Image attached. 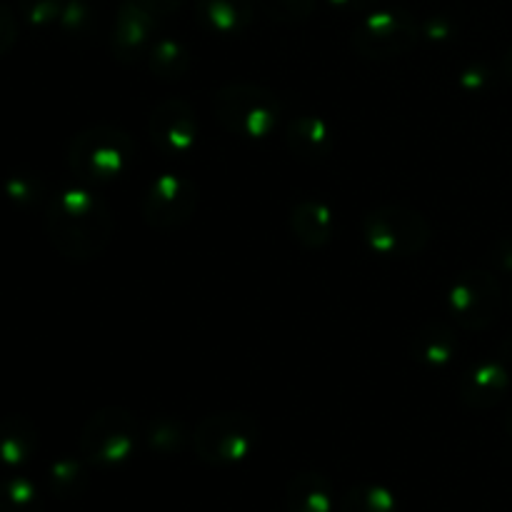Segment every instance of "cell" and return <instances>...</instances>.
<instances>
[{"instance_id": "6da1fadb", "label": "cell", "mask_w": 512, "mask_h": 512, "mask_svg": "<svg viewBox=\"0 0 512 512\" xmlns=\"http://www.w3.org/2000/svg\"><path fill=\"white\" fill-rule=\"evenodd\" d=\"M45 228L50 240L70 260H95L113 240L115 220L108 205L83 188H68L48 205Z\"/></svg>"}, {"instance_id": "7a4b0ae2", "label": "cell", "mask_w": 512, "mask_h": 512, "mask_svg": "<svg viewBox=\"0 0 512 512\" xmlns=\"http://www.w3.org/2000/svg\"><path fill=\"white\" fill-rule=\"evenodd\" d=\"M68 165L83 183H115L133 170L135 140L115 125H90L70 140Z\"/></svg>"}, {"instance_id": "3957f363", "label": "cell", "mask_w": 512, "mask_h": 512, "mask_svg": "<svg viewBox=\"0 0 512 512\" xmlns=\"http://www.w3.org/2000/svg\"><path fill=\"white\" fill-rule=\"evenodd\" d=\"M213 113L220 128L245 140H265L278 130L283 103L265 85L230 83L215 90Z\"/></svg>"}, {"instance_id": "277c9868", "label": "cell", "mask_w": 512, "mask_h": 512, "mask_svg": "<svg viewBox=\"0 0 512 512\" xmlns=\"http://www.w3.org/2000/svg\"><path fill=\"white\" fill-rule=\"evenodd\" d=\"M363 243L383 258H413L430 243V225L410 205L385 203L368 210L360 223Z\"/></svg>"}, {"instance_id": "5b68a950", "label": "cell", "mask_w": 512, "mask_h": 512, "mask_svg": "<svg viewBox=\"0 0 512 512\" xmlns=\"http://www.w3.org/2000/svg\"><path fill=\"white\" fill-rule=\"evenodd\" d=\"M260 443V425L248 413H213L198 423L193 450L200 463L210 468H230L255 453Z\"/></svg>"}, {"instance_id": "8992f818", "label": "cell", "mask_w": 512, "mask_h": 512, "mask_svg": "<svg viewBox=\"0 0 512 512\" xmlns=\"http://www.w3.org/2000/svg\"><path fill=\"white\" fill-rule=\"evenodd\" d=\"M138 443V418L120 405H108L90 415L80 433V453L85 463L98 465V468L125 465L138 453Z\"/></svg>"}, {"instance_id": "52a82bcc", "label": "cell", "mask_w": 512, "mask_h": 512, "mask_svg": "<svg viewBox=\"0 0 512 512\" xmlns=\"http://www.w3.org/2000/svg\"><path fill=\"white\" fill-rule=\"evenodd\" d=\"M353 48L368 60H388L410 53L420 40V25L408 10H370L353 30Z\"/></svg>"}, {"instance_id": "ba28073f", "label": "cell", "mask_w": 512, "mask_h": 512, "mask_svg": "<svg viewBox=\"0 0 512 512\" xmlns=\"http://www.w3.org/2000/svg\"><path fill=\"white\" fill-rule=\"evenodd\" d=\"M503 290L488 270L468 268L458 273L445 293V305L455 323L465 330H483L498 318Z\"/></svg>"}, {"instance_id": "9c48e42d", "label": "cell", "mask_w": 512, "mask_h": 512, "mask_svg": "<svg viewBox=\"0 0 512 512\" xmlns=\"http://www.w3.org/2000/svg\"><path fill=\"white\" fill-rule=\"evenodd\" d=\"M198 208V185L180 173H163L150 180L140 203L148 228L175 230L188 223Z\"/></svg>"}, {"instance_id": "30bf717a", "label": "cell", "mask_w": 512, "mask_h": 512, "mask_svg": "<svg viewBox=\"0 0 512 512\" xmlns=\"http://www.w3.org/2000/svg\"><path fill=\"white\" fill-rule=\"evenodd\" d=\"M148 135L155 150L168 158H188L198 148V115L183 98H168L150 113Z\"/></svg>"}, {"instance_id": "8fae6325", "label": "cell", "mask_w": 512, "mask_h": 512, "mask_svg": "<svg viewBox=\"0 0 512 512\" xmlns=\"http://www.w3.org/2000/svg\"><path fill=\"white\" fill-rule=\"evenodd\" d=\"M158 20L140 0H123L115 13L113 33H110V53L118 63L135 65L148 55Z\"/></svg>"}, {"instance_id": "7c38bea8", "label": "cell", "mask_w": 512, "mask_h": 512, "mask_svg": "<svg viewBox=\"0 0 512 512\" xmlns=\"http://www.w3.org/2000/svg\"><path fill=\"white\" fill-rule=\"evenodd\" d=\"M510 390V373L503 360L488 358L475 363L458 383V398L473 410L498 405Z\"/></svg>"}, {"instance_id": "4fadbf2b", "label": "cell", "mask_w": 512, "mask_h": 512, "mask_svg": "<svg viewBox=\"0 0 512 512\" xmlns=\"http://www.w3.org/2000/svg\"><path fill=\"white\" fill-rule=\"evenodd\" d=\"M335 130L320 115H295L285 125V145L303 163H320L335 150Z\"/></svg>"}, {"instance_id": "5bb4252c", "label": "cell", "mask_w": 512, "mask_h": 512, "mask_svg": "<svg viewBox=\"0 0 512 512\" xmlns=\"http://www.w3.org/2000/svg\"><path fill=\"white\" fill-rule=\"evenodd\" d=\"M290 233L303 248L318 250L333 240L335 215L328 203L318 198H303L290 210Z\"/></svg>"}, {"instance_id": "9a60e30c", "label": "cell", "mask_w": 512, "mask_h": 512, "mask_svg": "<svg viewBox=\"0 0 512 512\" xmlns=\"http://www.w3.org/2000/svg\"><path fill=\"white\" fill-rule=\"evenodd\" d=\"M458 335L450 328L448 323H440V320H430V323L420 325L418 330L410 338V355L415 358V363H420L428 370H443L458 355Z\"/></svg>"}, {"instance_id": "2e32d148", "label": "cell", "mask_w": 512, "mask_h": 512, "mask_svg": "<svg viewBox=\"0 0 512 512\" xmlns=\"http://www.w3.org/2000/svg\"><path fill=\"white\" fill-rule=\"evenodd\" d=\"M253 0H195V18L203 30L223 38H233L253 23Z\"/></svg>"}, {"instance_id": "e0dca14e", "label": "cell", "mask_w": 512, "mask_h": 512, "mask_svg": "<svg viewBox=\"0 0 512 512\" xmlns=\"http://www.w3.org/2000/svg\"><path fill=\"white\" fill-rule=\"evenodd\" d=\"M335 490L328 475L303 470L293 475L285 488V512H333Z\"/></svg>"}, {"instance_id": "ac0fdd59", "label": "cell", "mask_w": 512, "mask_h": 512, "mask_svg": "<svg viewBox=\"0 0 512 512\" xmlns=\"http://www.w3.org/2000/svg\"><path fill=\"white\" fill-rule=\"evenodd\" d=\"M148 70L160 80L185 78L190 70V50L180 40H155L148 50Z\"/></svg>"}, {"instance_id": "d6986e66", "label": "cell", "mask_w": 512, "mask_h": 512, "mask_svg": "<svg viewBox=\"0 0 512 512\" xmlns=\"http://www.w3.org/2000/svg\"><path fill=\"white\" fill-rule=\"evenodd\" d=\"M338 512H398V498L380 483H355L340 495Z\"/></svg>"}, {"instance_id": "ffe728a7", "label": "cell", "mask_w": 512, "mask_h": 512, "mask_svg": "<svg viewBox=\"0 0 512 512\" xmlns=\"http://www.w3.org/2000/svg\"><path fill=\"white\" fill-rule=\"evenodd\" d=\"M38 445V433L25 418H8L0 423V458L8 465H23Z\"/></svg>"}, {"instance_id": "44dd1931", "label": "cell", "mask_w": 512, "mask_h": 512, "mask_svg": "<svg viewBox=\"0 0 512 512\" xmlns=\"http://www.w3.org/2000/svg\"><path fill=\"white\" fill-rule=\"evenodd\" d=\"M48 478H50V490H53V493L63 500L83 495L85 490H88V483H90L88 468H85L83 460H78V458L55 460L53 468H50Z\"/></svg>"}, {"instance_id": "7402d4cb", "label": "cell", "mask_w": 512, "mask_h": 512, "mask_svg": "<svg viewBox=\"0 0 512 512\" xmlns=\"http://www.w3.org/2000/svg\"><path fill=\"white\" fill-rule=\"evenodd\" d=\"M145 443L153 453L173 455L188 445V430L175 418H153L145 428Z\"/></svg>"}, {"instance_id": "603a6c76", "label": "cell", "mask_w": 512, "mask_h": 512, "mask_svg": "<svg viewBox=\"0 0 512 512\" xmlns=\"http://www.w3.org/2000/svg\"><path fill=\"white\" fill-rule=\"evenodd\" d=\"M258 8L273 23L298 25L315 13L318 0H258Z\"/></svg>"}, {"instance_id": "cb8c5ba5", "label": "cell", "mask_w": 512, "mask_h": 512, "mask_svg": "<svg viewBox=\"0 0 512 512\" xmlns=\"http://www.w3.org/2000/svg\"><path fill=\"white\" fill-rule=\"evenodd\" d=\"M0 512H40V495L33 483L15 478L0 485Z\"/></svg>"}, {"instance_id": "d4e9b609", "label": "cell", "mask_w": 512, "mask_h": 512, "mask_svg": "<svg viewBox=\"0 0 512 512\" xmlns=\"http://www.w3.org/2000/svg\"><path fill=\"white\" fill-rule=\"evenodd\" d=\"M58 23L68 38L80 40L90 33V28H93V13H90V8L83 0H70V3H65Z\"/></svg>"}, {"instance_id": "484cf974", "label": "cell", "mask_w": 512, "mask_h": 512, "mask_svg": "<svg viewBox=\"0 0 512 512\" xmlns=\"http://www.w3.org/2000/svg\"><path fill=\"white\" fill-rule=\"evenodd\" d=\"M23 15L35 28H45L60 20V13L65 8V0H20Z\"/></svg>"}, {"instance_id": "4316f807", "label": "cell", "mask_w": 512, "mask_h": 512, "mask_svg": "<svg viewBox=\"0 0 512 512\" xmlns=\"http://www.w3.org/2000/svg\"><path fill=\"white\" fill-rule=\"evenodd\" d=\"M420 38H428L433 43H445L453 38V25L443 18V15H433L420 25Z\"/></svg>"}, {"instance_id": "83f0119b", "label": "cell", "mask_w": 512, "mask_h": 512, "mask_svg": "<svg viewBox=\"0 0 512 512\" xmlns=\"http://www.w3.org/2000/svg\"><path fill=\"white\" fill-rule=\"evenodd\" d=\"M458 83L460 88L468 90V93H480V90L488 88L490 73L483 68V65H470V68H465L463 73H460Z\"/></svg>"}, {"instance_id": "f1b7e54d", "label": "cell", "mask_w": 512, "mask_h": 512, "mask_svg": "<svg viewBox=\"0 0 512 512\" xmlns=\"http://www.w3.org/2000/svg\"><path fill=\"white\" fill-rule=\"evenodd\" d=\"M15 33H18V28H15L13 10L5 3H0V55L10 50V45L15 43Z\"/></svg>"}, {"instance_id": "f546056e", "label": "cell", "mask_w": 512, "mask_h": 512, "mask_svg": "<svg viewBox=\"0 0 512 512\" xmlns=\"http://www.w3.org/2000/svg\"><path fill=\"white\" fill-rule=\"evenodd\" d=\"M10 195L18 200H38L40 198V183H35L33 178H15L10 183Z\"/></svg>"}, {"instance_id": "4dcf8cb0", "label": "cell", "mask_w": 512, "mask_h": 512, "mask_svg": "<svg viewBox=\"0 0 512 512\" xmlns=\"http://www.w3.org/2000/svg\"><path fill=\"white\" fill-rule=\"evenodd\" d=\"M155 18H168V15L178 13L188 0H140Z\"/></svg>"}, {"instance_id": "1f68e13d", "label": "cell", "mask_w": 512, "mask_h": 512, "mask_svg": "<svg viewBox=\"0 0 512 512\" xmlns=\"http://www.w3.org/2000/svg\"><path fill=\"white\" fill-rule=\"evenodd\" d=\"M330 8L340 10V13H365V10L373 8L378 0H325Z\"/></svg>"}, {"instance_id": "d6a6232c", "label": "cell", "mask_w": 512, "mask_h": 512, "mask_svg": "<svg viewBox=\"0 0 512 512\" xmlns=\"http://www.w3.org/2000/svg\"><path fill=\"white\" fill-rule=\"evenodd\" d=\"M495 263H498L503 270H508V273H512V243H510V253H508V240H500L498 243V255H495Z\"/></svg>"}, {"instance_id": "836d02e7", "label": "cell", "mask_w": 512, "mask_h": 512, "mask_svg": "<svg viewBox=\"0 0 512 512\" xmlns=\"http://www.w3.org/2000/svg\"><path fill=\"white\" fill-rule=\"evenodd\" d=\"M503 73H505V78H508L512 83V45H510L508 53H505V58H503Z\"/></svg>"}, {"instance_id": "e575fe53", "label": "cell", "mask_w": 512, "mask_h": 512, "mask_svg": "<svg viewBox=\"0 0 512 512\" xmlns=\"http://www.w3.org/2000/svg\"><path fill=\"white\" fill-rule=\"evenodd\" d=\"M505 430H508V435L512 438V405H510L508 415H505Z\"/></svg>"}, {"instance_id": "d590c367", "label": "cell", "mask_w": 512, "mask_h": 512, "mask_svg": "<svg viewBox=\"0 0 512 512\" xmlns=\"http://www.w3.org/2000/svg\"><path fill=\"white\" fill-rule=\"evenodd\" d=\"M510 308H512V293H510Z\"/></svg>"}]
</instances>
